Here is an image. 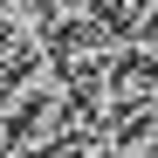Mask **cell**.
I'll use <instances>...</instances> for the list:
<instances>
[{
	"label": "cell",
	"mask_w": 158,
	"mask_h": 158,
	"mask_svg": "<svg viewBox=\"0 0 158 158\" xmlns=\"http://www.w3.org/2000/svg\"><path fill=\"white\" fill-rule=\"evenodd\" d=\"M96 14L110 21V28L124 35V41H138L151 21H158V0H96Z\"/></svg>",
	"instance_id": "6da1fadb"
}]
</instances>
